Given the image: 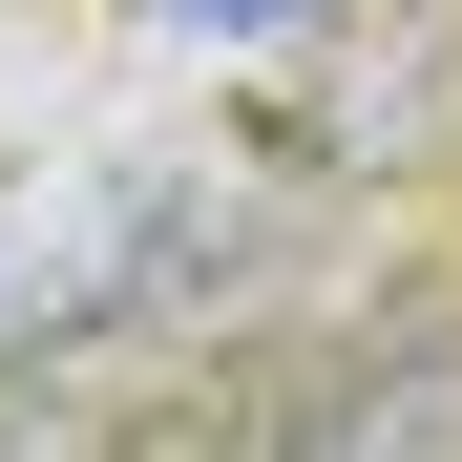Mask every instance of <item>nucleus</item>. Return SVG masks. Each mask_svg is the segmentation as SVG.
Returning <instances> with one entry per match:
<instances>
[{
	"mask_svg": "<svg viewBox=\"0 0 462 462\" xmlns=\"http://www.w3.org/2000/svg\"><path fill=\"white\" fill-rule=\"evenodd\" d=\"M210 273H253V189L231 169H22L0 189V357L210 316Z\"/></svg>",
	"mask_w": 462,
	"mask_h": 462,
	"instance_id": "nucleus-1",
	"label": "nucleus"
},
{
	"mask_svg": "<svg viewBox=\"0 0 462 462\" xmlns=\"http://www.w3.org/2000/svg\"><path fill=\"white\" fill-rule=\"evenodd\" d=\"M294 441H462V357L420 337V357H357V378H316V400H294Z\"/></svg>",
	"mask_w": 462,
	"mask_h": 462,
	"instance_id": "nucleus-2",
	"label": "nucleus"
},
{
	"mask_svg": "<svg viewBox=\"0 0 462 462\" xmlns=\"http://www.w3.org/2000/svg\"><path fill=\"white\" fill-rule=\"evenodd\" d=\"M169 22H294V0H169Z\"/></svg>",
	"mask_w": 462,
	"mask_h": 462,
	"instance_id": "nucleus-3",
	"label": "nucleus"
}]
</instances>
